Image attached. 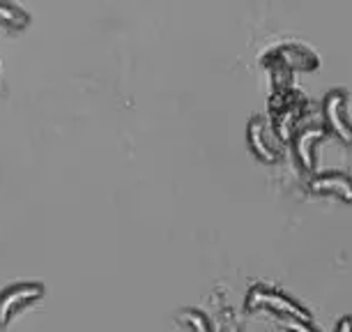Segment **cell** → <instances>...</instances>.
<instances>
[{
	"label": "cell",
	"instance_id": "cell-6",
	"mask_svg": "<svg viewBox=\"0 0 352 332\" xmlns=\"http://www.w3.org/2000/svg\"><path fill=\"white\" fill-rule=\"evenodd\" d=\"M336 332H352V321H350V318H343V321L338 323Z\"/></svg>",
	"mask_w": 352,
	"mask_h": 332
},
{
	"label": "cell",
	"instance_id": "cell-2",
	"mask_svg": "<svg viewBox=\"0 0 352 332\" xmlns=\"http://www.w3.org/2000/svg\"><path fill=\"white\" fill-rule=\"evenodd\" d=\"M42 298H44L42 284H16L12 289H5L0 293V328H5L19 309L28 307V304L42 300Z\"/></svg>",
	"mask_w": 352,
	"mask_h": 332
},
{
	"label": "cell",
	"instance_id": "cell-3",
	"mask_svg": "<svg viewBox=\"0 0 352 332\" xmlns=\"http://www.w3.org/2000/svg\"><path fill=\"white\" fill-rule=\"evenodd\" d=\"M0 23L10 25V28H23L28 25V14L8 0H0Z\"/></svg>",
	"mask_w": 352,
	"mask_h": 332
},
{
	"label": "cell",
	"instance_id": "cell-1",
	"mask_svg": "<svg viewBox=\"0 0 352 332\" xmlns=\"http://www.w3.org/2000/svg\"><path fill=\"white\" fill-rule=\"evenodd\" d=\"M247 309L256 311V309H272L281 316H288L292 321H302L309 323L311 316L309 311L300 307L297 302H292L288 295L276 293V291H267V289H251V293L247 295Z\"/></svg>",
	"mask_w": 352,
	"mask_h": 332
},
{
	"label": "cell",
	"instance_id": "cell-4",
	"mask_svg": "<svg viewBox=\"0 0 352 332\" xmlns=\"http://www.w3.org/2000/svg\"><path fill=\"white\" fill-rule=\"evenodd\" d=\"M182 321L189 323L196 332H210V325L205 323V318L201 314H196V311H187V314H182Z\"/></svg>",
	"mask_w": 352,
	"mask_h": 332
},
{
	"label": "cell",
	"instance_id": "cell-5",
	"mask_svg": "<svg viewBox=\"0 0 352 332\" xmlns=\"http://www.w3.org/2000/svg\"><path fill=\"white\" fill-rule=\"evenodd\" d=\"M285 325H288V328H290L292 332H314V330L309 328V323H302V321H292V318H290V321H285Z\"/></svg>",
	"mask_w": 352,
	"mask_h": 332
}]
</instances>
